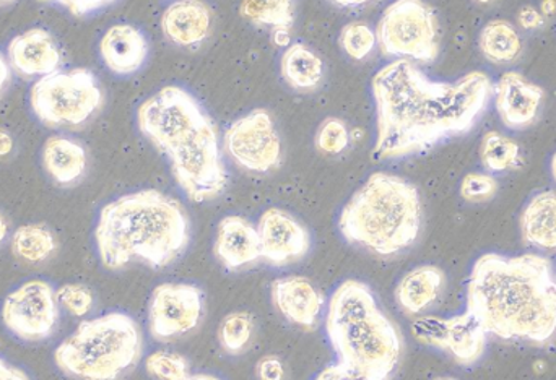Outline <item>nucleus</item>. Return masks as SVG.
<instances>
[{
	"label": "nucleus",
	"instance_id": "a18cd8bd",
	"mask_svg": "<svg viewBox=\"0 0 556 380\" xmlns=\"http://www.w3.org/2000/svg\"><path fill=\"white\" fill-rule=\"evenodd\" d=\"M542 15L547 18V16H554L556 13V0H544L541 5Z\"/></svg>",
	"mask_w": 556,
	"mask_h": 380
},
{
	"label": "nucleus",
	"instance_id": "ea45409f",
	"mask_svg": "<svg viewBox=\"0 0 556 380\" xmlns=\"http://www.w3.org/2000/svg\"><path fill=\"white\" fill-rule=\"evenodd\" d=\"M0 380H31L23 369L16 368L7 359L0 358Z\"/></svg>",
	"mask_w": 556,
	"mask_h": 380
},
{
	"label": "nucleus",
	"instance_id": "5701e85b",
	"mask_svg": "<svg viewBox=\"0 0 556 380\" xmlns=\"http://www.w3.org/2000/svg\"><path fill=\"white\" fill-rule=\"evenodd\" d=\"M521 238L538 251H556V190H542L526 203L519 218Z\"/></svg>",
	"mask_w": 556,
	"mask_h": 380
},
{
	"label": "nucleus",
	"instance_id": "a19ab883",
	"mask_svg": "<svg viewBox=\"0 0 556 380\" xmlns=\"http://www.w3.org/2000/svg\"><path fill=\"white\" fill-rule=\"evenodd\" d=\"M15 150V139L9 130L0 129V160L9 159Z\"/></svg>",
	"mask_w": 556,
	"mask_h": 380
},
{
	"label": "nucleus",
	"instance_id": "c756f323",
	"mask_svg": "<svg viewBox=\"0 0 556 380\" xmlns=\"http://www.w3.org/2000/svg\"><path fill=\"white\" fill-rule=\"evenodd\" d=\"M146 371L155 380H185L191 376V363L181 353L159 350L146 359Z\"/></svg>",
	"mask_w": 556,
	"mask_h": 380
},
{
	"label": "nucleus",
	"instance_id": "2f4dec72",
	"mask_svg": "<svg viewBox=\"0 0 556 380\" xmlns=\"http://www.w3.org/2000/svg\"><path fill=\"white\" fill-rule=\"evenodd\" d=\"M350 145V132L346 124L339 117H327L316 134V147L326 155H340Z\"/></svg>",
	"mask_w": 556,
	"mask_h": 380
},
{
	"label": "nucleus",
	"instance_id": "a211bd4d",
	"mask_svg": "<svg viewBox=\"0 0 556 380\" xmlns=\"http://www.w3.org/2000/svg\"><path fill=\"white\" fill-rule=\"evenodd\" d=\"M100 58L111 74L129 77L142 71L150 55L146 33L130 23H116L100 39Z\"/></svg>",
	"mask_w": 556,
	"mask_h": 380
},
{
	"label": "nucleus",
	"instance_id": "9d476101",
	"mask_svg": "<svg viewBox=\"0 0 556 380\" xmlns=\"http://www.w3.org/2000/svg\"><path fill=\"white\" fill-rule=\"evenodd\" d=\"M224 152L248 173L269 175L283 163V143L273 114L263 107L235 119L224 134Z\"/></svg>",
	"mask_w": 556,
	"mask_h": 380
},
{
	"label": "nucleus",
	"instance_id": "7ed1b4c3",
	"mask_svg": "<svg viewBox=\"0 0 556 380\" xmlns=\"http://www.w3.org/2000/svg\"><path fill=\"white\" fill-rule=\"evenodd\" d=\"M140 134L165 156L173 178L191 202L224 195L230 185L217 124L201 101L169 85L147 98L137 110Z\"/></svg>",
	"mask_w": 556,
	"mask_h": 380
},
{
	"label": "nucleus",
	"instance_id": "dca6fc26",
	"mask_svg": "<svg viewBox=\"0 0 556 380\" xmlns=\"http://www.w3.org/2000/svg\"><path fill=\"white\" fill-rule=\"evenodd\" d=\"M7 61L18 77L41 78L61 68L62 52L48 29L29 28L9 42Z\"/></svg>",
	"mask_w": 556,
	"mask_h": 380
},
{
	"label": "nucleus",
	"instance_id": "9b49d317",
	"mask_svg": "<svg viewBox=\"0 0 556 380\" xmlns=\"http://www.w3.org/2000/svg\"><path fill=\"white\" fill-rule=\"evenodd\" d=\"M2 324L15 339L38 343L51 339L61 320L58 290L46 280H29L7 294Z\"/></svg>",
	"mask_w": 556,
	"mask_h": 380
},
{
	"label": "nucleus",
	"instance_id": "393cba45",
	"mask_svg": "<svg viewBox=\"0 0 556 380\" xmlns=\"http://www.w3.org/2000/svg\"><path fill=\"white\" fill-rule=\"evenodd\" d=\"M280 72L288 87L296 91L316 90L326 75L323 59L304 42H291L285 48Z\"/></svg>",
	"mask_w": 556,
	"mask_h": 380
},
{
	"label": "nucleus",
	"instance_id": "c9c22d12",
	"mask_svg": "<svg viewBox=\"0 0 556 380\" xmlns=\"http://www.w3.org/2000/svg\"><path fill=\"white\" fill-rule=\"evenodd\" d=\"M38 2L54 3L74 16H88L106 9L116 0H38Z\"/></svg>",
	"mask_w": 556,
	"mask_h": 380
},
{
	"label": "nucleus",
	"instance_id": "e433bc0d",
	"mask_svg": "<svg viewBox=\"0 0 556 380\" xmlns=\"http://www.w3.org/2000/svg\"><path fill=\"white\" fill-rule=\"evenodd\" d=\"M256 375L260 380H285L283 363L278 356H264L257 363Z\"/></svg>",
	"mask_w": 556,
	"mask_h": 380
},
{
	"label": "nucleus",
	"instance_id": "f257e3e1",
	"mask_svg": "<svg viewBox=\"0 0 556 380\" xmlns=\"http://www.w3.org/2000/svg\"><path fill=\"white\" fill-rule=\"evenodd\" d=\"M376 107L372 156L378 162L410 159L466 136L493 98V81L473 71L454 81L431 80L415 62L392 61L371 81Z\"/></svg>",
	"mask_w": 556,
	"mask_h": 380
},
{
	"label": "nucleus",
	"instance_id": "4be33fe9",
	"mask_svg": "<svg viewBox=\"0 0 556 380\" xmlns=\"http://www.w3.org/2000/svg\"><path fill=\"white\" fill-rule=\"evenodd\" d=\"M486 340L489 333L469 311L446 317L443 352L450 355L456 365L463 368L476 366L485 353Z\"/></svg>",
	"mask_w": 556,
	"mask_h": 380
},
{
	"label": "nucleus",
	"instance_id": "c03bdc74",
	"mask_svg": "<svg viewBox=\"0 0 556 380\" xmlns=\"http://www.w3.org/2000/svg\"><path fill=\"white\" fill-rule=\"evenodd\" d=\"M10 236V223L9 218L0 212V245L9 239Z\"/></svg>",
	"mask_w": 556,
	"mask_h": 380
},
{
	"label": "nucleus",
	"instance_id": "8fccbe9b",
	"mask_svg": "<svg viewBox=\"0 0 556 380\" xmlns=\"http://www.w3.org/2000/svg\"><path fill=\"white\" fill-rule=\"evenodd\" d=\"M15 2V0H0V7L10 5V3Z\"/></svg>",
	"mask_w": 556,
	"mask_h": 380
},
{
	"label": "nucleus",
	"instance_id": "b1692460",
	"mask_svg": "<svg viewBox=\"0 0 556 380\" xmlns=\"http://www.w3.org/2000/svg\"><path fill=\"white\" fill-rule=\"evenodd\" d=\"M240 12L253 25L270 29L278 48L291 45L296 0H243Z\"/></svg>",
	"mask_w": 556,
	"mask_h": 380
},
{
	"label": "nucleus",
	"instance_id": "cd10ccee",
	"mask_svg": "<svg viewBox=\"0 0 556 380\" xmlns=\"http://www.w3.org/2000/svg\"><path fill=\"white\" fill-rule=\"evenodd\" d=\"M480 162L490 175L513 172L522 165L521 147L511 137L490 130L480 143Z\"/></svg>",
	"mask_w": 556,
	"mask_h": 380
},
{
	"label": "nucleus",
	"instance_id": "4468645a",
	"mask_svg": "<svg viewBox=\"0 0 556 380\" xmlns=\"http://www.w3.org/2000/svg\"><path fill=\"white\" fill-rule=\"evenodd\" d=\"M545 91L516 71L505 72L493 85V101L503 126L525 130L534 126L544 106Z\"/></svg>",
	"mask_w": 556,
	"mask_h": 380
},
{
	"label": "nucleus",
	"instance_id": "f704fd0d",
	"mask_svg": "<svg viewBox=\"0 0 556 380\" xmlns=\"http://www.w3.org/2000/svg\"><path fill=\"white\" fill-rule=\"evenodd\" d=\"M498 192V181L490 173H469L460 182L459 193L466 202H489Z\"/></svg>",
	"mask_w": 556,
	"mask_h": 380
},
{
	"label": "nucleus",
	"instance_id": "3c124183",
	"mask_svg": "<svg viewBox=\"0 0 556 380\" xmlns=\"http://www.w3.org/2000/svg\"><path fill=\"white\" fill-rule=\"evenodd\" d=\"M434 380H456L454 378H440V379H434Z\"/></svg>",
	"mask_w": 556,
	"mask_h": 380
},
{
	"label": "nucleus",
	"instance_id": "1a4fd4ad",
	"mask_svg": "<svg viewBox=\"0 0 556 380\" xmlns=\"http://www.w3.org/2000/svg\"><path fill=\"white\" fill-rule=\"evenodd\" d=\"M376 41L384 58L431 64L441 51L437 12L425 0H394L379 18Z\"/></svg>",
	"mask_w": 556,
	"mask_h": 380
},
{
	"label": "nucleus",
	"instance_id": "09e8293b",
	"mask_svg": "<svg viewBox=\"0 0 556 380\" xmlns=\"http://www.w3.org/2000/svg\"><path fill=\"white\" fill-rule=\"evenodd\" d=\"M473 2L479 3V5H490V3H495L496 0H473Z\"/></svg>",
	"mask_w": 556,
	"mask_h": 380
},
{
	"label": "nucleus",
	"instance_id": "2eb2a0df",
	"mask_svg": "<svg viewBox=\"0 0 556 380\" xmlns=\"http://www.w3.org/2000/svg\"><path fill=\"white\" fill-rule=\"evenodd\" d=\"M270 301L288 324L303 330L319 326L327 304L320 288L304 275L276 278L270 283Z\"/></svg>",
	"mask_w": 556,
	"mask_h": 380
},
{
	"label": "nucleus",
	"instance_id": "c85d7f7f",
	"mask_svg": "<svg viewBox=\"0 0 556 380\" xmlns=\"http://www.w3.org/2000/svg\"><path fill=\"white\" fill-rule=\"evenodd\" d=\"M256 333V320L247 311H235L218 326V343L227 355L240 356L248 352Z\"/></svg>",
	"mask_w": 556,
	"mask_h": 380
},
{
	"label": "nucleus",
	"instance_id": "f8f14e48",
	"mask_svg": "<svg viewBox=\"0 0 556 380\" xmlns=\"http://www.w3.org/2000/svg\"><path fill=\"white\" fill-rule=\"evenodd\" d=\"M205 316V293L199 284L166 281L149 300V332L156 342H172L194 332Z\"/></svg>",
	"mask_w": 556,
	"mask_h": 380
},
{
	"label": "nucleus",
	"instance_id": "423d86ee",
	"mask_svg": "<svg viewBox=\"0 0 556 380\" xmlns=\"http://www.w3.org/2000/svg\"><path fill=\"white\" fill-rule=\"evenodd\" d=\"M337 228L343 241L353 248L379 258L397 257L420 239V192L402 176L372 173L340 210Z\"/></svg>",
	"mask_w": 556,
	"mask_h": 380
},
{
	"label": "nucleus",
	"instance_id": "473e14b6",
	"mask_svg": "<svg viewBox=\"0 0 556 380\" xmlns=\"http://www.w3.org/2000/svg\"><path fill=\"white\" fill-rule=\"evenodd\" d=\"M410 332L412 337L420 345L443 352L444 335H446V317L425 316V314L424 316L415 317L410 326Z\"/></svg>",
	"mask_w": 556,
	"mask_h": 380
},
{
	"label": "nucleus",
	"instance_id": "6ab92c4d",
	"mask_svg": "<svg viewBox=\"0 0 556 380\" xmlns=\"http://www.w3.org/2000/svg\"><path fill=\"white\" fill-rule=\"evenodd\" d=\"M446 283V274L438 265L424 264L412 268L395 284L399 309L410 317L424 316L441 300Z\"/></svg>",
	"mask_w": 556,
	"mask_h": 380
},
{
	"label": "nucleus",
	"instance_id": "58836bf2",
	"mask_svg": "<svg viewBox=\"0 0 556 380\" xmlns=\"http://www.w3.org/2000/svg\"><path fill=\"white\" fill-rule=\"evenodd\" d=\"M313 380H363L359 379L358 376L352 375V372L346 371L345 368L339 365V363H330L326 368L320 369L316 376H314Z\"/></svg>",
	"mask_w": 556,
	"mask_h": 380
},
{
	"label": "nucleus",
	"instance_id": "72a5a7b5",
	"mask_svg": "<svg viewBox=\"0 0 556 380\" xmlns=\"http://www.w3.org/2000/svg\"><path fill=\"white\" fill-rule=\"evenodd\" d=\"M58 300L71 316L85 317L93 311V291L85 284L68 283L58 288Z\"/></svg>",
	"mask_w": 556,
	"mask_h": 380
},
{
	"label": "nucleus",
	"instance_id": "ddd939ff",
	"mask_svg": "<svg viewBox=\"0 0 556 380\" xmlns=\"http://www.w3.org/2000/svg\"><path fill=\"white\" fill-rule=\"evenodd\" d=\"M261 257L270 267L283 268L309 255L313 238L309 229L287 210L267 208L256 225Z\"/></svg>",
	"mask_w": 556,
	"mask_h": 380
},
{
	"label": "nucleus",
	"instance_id": "79ce46f5",
	"mask_svg": "<svg viewBox=\"0 0 556 380\" xmlns=\"http://www.w3.org/2000/svg\"><path fill=\"white\" fill-rule=\"evenodd\" d=\"M10 81H12V68H10L9 61H7L5 55L0 52V97L5 93Z\"/></svg>",
	"mask_w": 556,
	"mask_h": 380
},
{
	"label": "nucleus",
	"instance_id": "39448f33",
	"mask_svg": "<svg viewBox=\"0 0 556 380\" xmlns=\"http://www.w3.org/2000/svg\"><path fill=\"white\" fill-rule=\"evenodd\" d=\"M324 332L336 363L363 380H391L404 356V337L365 281L337 284L324 311Z\"/></svg>",
	"mask_w": 556,
	"mask_h": 380
},
{
	"label": "nucleus",
	"instance_id": "aec40b11",
	"mask_svg": "<svg viewBox=\"0 0 556 380\" xmlns=\"http://www.w3.org/2000/svg\"><path fill=\"white\" fill-rule=\"evenodd\" d=\"M214 15L204 0H175L162 16V31L179 48H198L212 31Z\"/></svg>",
	"mask_w": 556,
	"mask_h": 380
},
{
	"label": "nucleus",
	"instance_id": "37998d69",
	"mask_svg": "<svg viewBox=\"0 0 556 380\" xmlns=\"http://www.w3.org/2000/svg\"><path fill=\"white\" fill-rule=\"evenodd\" d=\"M332 5L340 7V9H356V7L366 5L372 0H327Z\"/></svg>",
	"mask_w": 556,
	"mask_h": 380
},
{
	"label": "nucleus",
	"instance_id": "7c9ffc66",
	"mask_svg": "<svg viewBox=\"0 0 556 380\" xmlns=\"http://www.w3.org/2000/svg\"><path fill=\"white\" fill-rule=\"evenodd\" d=\"M376 45H378L376 31L366 23H349L340 31V48L353 61H365L368 55H371Z\"/></svg>",
	"mask_w": 556,
	"mask_h": 380
},
{
	"label": "nucleus",
	"instance_id": "f3484780",
	"mask_svg": "<svg viewBox=\"0 0 556 380\" xmlns=\"http://www.w3.org/2000/svg\"><path fill=\"white\" fill-rule=\"evenodd\" d=\"M214 255L218 264L231 274L260 264L263 257L256 225L244 216H224L215 232Z\"/></svg>",
	"mask_w": 556,
	"mask_h": 380
},
{
	"label": "nucleus",
	"instance_id": "412c9836",
	"mask_svg": "<svg viewBox=\"0 0 556 380\" xmlns=\"http://www.w3.org/2000/svg\"><path fill=\"white\" fill-rule=\"evenodd\" d=\"M41 162L55 185L71 188L87 175L88 152L84 143L72 137L52 136L42 145Z\"/></svg>",
	"mask_w": 556,
	"mask_h": 380
},
{
	"label": "nucleus",
	"instance_id": "f03ea898",
	"mask_svg": "<svg viewBox=\"0 0 556 380\" xmlns=\"http://www.w3.org/2000/svg\"><path fill=\"white\" fill-rule=\"evenodd\" d=\"M489 337L545 346L556 337V274L544 255H480L467 280V307Z\"/></svg>",
	"mask_w": 556,
	"mask_h": 380
},
{
	"label": "nucleus",
	"instance_id": "20e7f679",
	"mask_svg": "<svg viewBox=\"0 0 556 380\" xmlns=\"http://www.w3.org/2000/svg\"><path fill=\"white\" fill-rule=\"evenodd\" d=\"M191 244V219L182 203L159 189L111 200L98 213L94 245L106 270L132 264L153 270L172 267Z\"/></svg>",
	"mask_w": 556,
	"mask_h": 380
},
{
	"label": "nucleus",
	"instance_id": "a878e982",
	"mask_svg": "<svg viewBox=\"0 0 556 380\" xmlns=\"http://www.w3.org/2000/svg\"><path fill=\"white\" fill-rule=\"evenodd\" d=\"M479 48L483 58L495 65H509L521 58L525 41L521 33L506 20H490L479 35Z\"/></svg>",
	"mask_w": 556,
	"mask_h": 380
},
{
	"label": "nucleus",
	"instance_id": "6e6552de",
	"mask_svg": "<svg viewBox=\"0 0 556 380\" xmlns=\"http://www.w3.org/2000/svg\"><path fill=\"white\" fill-rule=\"evenodd\" d=\"M100 80L90 68H68L38 78L29 91L33 114L49 129H80L103 107Z\"/></svg>",
	"mask_w": 556,
	"mask_h": 380
},
{
	"label": "nucleus",
	"instance_id": "0eeeda50",
	"mask_svg": "<svg viewBox=\"0 0 556 380\" xmlns=\"http://www.w3.org/2000/svg\"><path fill=\"white\" fill-rule=\"evenodd\" d=\"M143 356L139 322L123 311H111L78 324L77 330L55 349L59 371L75 380H119Z\"/></svg>",
	"mask_w": 556,
	"mask_h": 380
},
{
	"label": "nucleus",
	"instance_id": "bb28decb",
	"mask_svg": "<svg viewBox=\"0 0 556 380\" xmlns=\"http://www.w3.org/2000/svg\"><path fill=\"white\" fill-rule=\"evenodd\" d=\"M58 251V239L45 223L20 226L12 236V252L16 258L29 265L48 262Z\"/></svg>",
	"mask_w": 556,
	"mask_h": 380
},
{
	"label": "nucleus",
	"instance_id": "49530a36",
	"mask_svg": "<svg viewBox=\"0 0 556 380\" xmlns=\"http://www.w3.org/2000/svg\"><path fill=\"white\" fill-rule=\"evenodd\" d=\"M185 380H224L215 375H208V372H198V375H191Z\"/></svg>",
	"mask_w": 556,
	"mask_h": 380
},
{
	"label": "nucleus",
	"instance_id": "de8ad7c7",
	"mask_svg": "<svg viewBox=\"0 0 556 380\" xmlns=\"http://www.w3.org/2000/svg\"><path fill=\"white\" fill-rule=\"evenodd\" d=\"M551 175L552 178H554V181L556 182V152L554 153V156H552L551 160Z\"/></svg>",
	"mask_w": 556,
	"mask_h": 380
},
{
	"label": "nucleus",
	"instance_id": "4c0bfd02",
	"mask_svg": "<svg viewBox=\"0 0 556 380\" xmlns=\"http://www.w3.org/2000/svg\"><path fill=\"white\" fill-rule=\"evenodd\" d=\"M518 25L526 31H535L545 25V16L541 10L532 5H525L518 13Z\"/></svg>",
	"mask_w": 556,
	"mask_h": 380
}]
</instances>
